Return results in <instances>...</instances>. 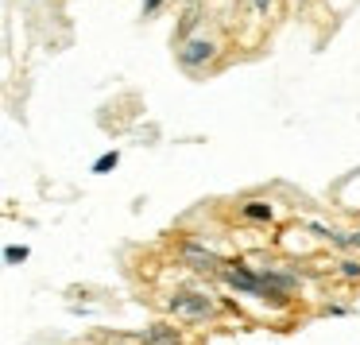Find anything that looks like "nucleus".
Segmentation results:
<instances>
[{"label": "nucleus", "mask_w": 360, "mask_h": 345, "mask_svg": "<svg viewBox=\"0 0 360 345\" xmlns=\"http://www.w3.org/2000/svg\"><path fill=\"white\" fill-rule=\"evenodd\" d=\"M167 306H171L174 314H186V318H205V314H213V303L205 295H198V291H179V295L167 299Z\"/></svg>", "instance_id": "1"}, {"label": "nucleus", "mask_w": 360, "mask_h": 345, "mask_svg": "<svg viewBox=\"0 0 360 345\" xmlns=\"http://www.w3.org/2000/svg\"><path fill=\"white\" fill-rule=\"evenodd\" d=\"M213 43L210 39H190V43H182V51H179V63L186 66V70H194V66H202V63H210L213 58Z\"/></svg>", "instance_id": "2"}, {"label": "nucleus", "mask_w": 360, "mask_h": 345, "mask_svg": "<svg viewBox=\"0 0 360 345\" xmlns=\"http://www.w3.org/2000/svg\"><path fill=\"white\" fill-rule=\"evenodd\" d=\"M182 256H186V264H194V272H217V275L225 272V260L213 256V252H205V249H198V244H186Z\"/></svg>", "instance_id": "3"}, {"label": "nucleus", "mask_w": 360, "mask_h": 345, "mask_svg": "<svg viewBox=\"0 0 360 345\" xmlns=\"http://www.w3.org/2000/svg\"><path fill=\"white\" fill-rule=\"evenodd\" d=\"M198 20H202V0H194V4L182 12L179 27H174V39H179V43H190V32L198 27Z\"/></svg>", "instance_id": "4"}, {"label": "nucleus", "mask_w": 360, "mask_h": 345, "mask_svg": "<svg viewBox=\"0 0 360 345\" xmlns=\"http://www.w3.org/2000/svg\"><path fill=\"white\" fill-rule=\"evenodd\" d=\"M143 345H179V334L171 326H151L143 330Z\"/></svg>", "instance_id": "5"}, {"label": "nucleus", "mask_w": 360, "mask_h": 345, "mask_svg": "<svg viewBox=\"0 0 360 345\" xmlns=\"http://www.w3.org/2000/svg\"><path fill=\"white\" fill-rule=\"evenodd\" d=\"M244 218H252V221H271V206H267V202H248V206H244Z\"/></svg>", "instance_id": "6"}, {"label": "nucleus", "mask_w": 360, "mask_h": 345, "mask_svg": "<svg viewBox=\"0 0 360 345\" xmlns=\"http://www.w3.org/2000/svg\"><path fill=\"white\" fill-rule=\"evenodd\" d=\"M117 163H120V156H117V151H109V156H101V159L94 163V171H97V175H105V171H112Z\"/></svg>", "instance_id": "7"}, {"label": "nucleus", "mask_w": 360, "mask_h": 345, "mask_svg": "<svg viewBox=\"0 0 360 345\" xmlns=\"http://www.w3.org/2000/svg\"><path fill=\"white\" fill-rule=\"evenodd\" d=\"M4 260H8V264H24V260H27V249H24V244H20V249L12 244V249H4Z\"/></svg>", "instance_id": "8"}, {"label": "nucleus", "mask_w": 360, "mask_h": 345, "mask_svg": "<svg viewBox=\"0 0 360 345\" xmlns=\"http://www.w3.org/2000/svg\"><path fill=\"white\" fill-rule=\"evenodd\" d=\"M341 272L349 275V280H356V275H360V264H356V260H345V264H341Z\"/></svg>", "instance_id": "9"}, {"label": "nucleus", "mask_w": 360, "mask_h": 345, "mask_svg": "<svg viewBox=\"0 0 360 345\" xmlns=\"http://www.w3.org/2000/svg\"><path fill=\"white\" fill-rule=\"evenodd\" d=\"M159 4H163V0H143V16H151V12L159 8Z\"/></svg>", "instance_id": "10"}, {"label": "nucleus", "mask_w": 360, "mask_h": 345, "mask_svg": "<svg viewBox=\"0 0 360 345\" xmlns=\"http://www.w3.org/2000/svg\"><path fill=\"white\" fill-rule=\"evenodd\" d=\"M252 4H256L259 12H267V4H271V0H252Z\"/></svg>", "instance_id": "11"}, {"label": "nucleus", "mask_w": 360, "mask_h": 345, "mask_svg": "<svg viewBox=\"0 0 360 345\" xmlns=\"http://www.w3.org/2000/svg\"><path fill=\"white\" fill-rule=\"evenodd\" d=\"M349 241H352V244H360V233H352V237H349Z\"/></svg>", "instance_id": "12"}]
</instances>
